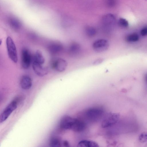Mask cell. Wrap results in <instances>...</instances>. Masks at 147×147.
Listing matches in <instances>:
<instances>
[{
    "instance_id": "cb8c5ba5",
    "label": "cell",
    "mask_w": 147,
    "mask_h": 147,
    "mask_svg": "<svg viewBox=\"0 0 147 147\" xmlns=\"http://www.w3.org/2000/svg\"><path fill=\"white\" fill-rule=\"evenodd\" d=\"M102 59H99L95 61L94 63L95 65L98 64H99L100 63L102 62Z\"/></svg>"
},
{
    "instance_id": "6da1fadb",
    "label": "cell",
    "mask_w": 147,
    "mask_h": 147,
    "mask_svg": "<svg viewBox=\"0 0 147 147\" xmlns=\"http://www.w3.org/2000/svg\"><path fill=\"white\" fill-rule=\"evenodd\" d=\"M104 110L100 107H94L89 109L85 113L86 117L89 121L93 122L97 121L102 117Z\"/></svg>"
},
{
    "instance_id": "d4e9b609",
    "label": "cell",
    "mask_w": 147,
    "mask_h": 147,
    "mask_svg": "<svg viewBox=\"0 0 147 147\" xmlns=\"http://www.w3.org/2000/svg\"><path fill=\"white\" fill-rule=\"evenodd\" d=\"M63 144L65 146H68L69 145L68 142L67 141H65L63 142Z\"/></svg>"
},
{
    "instance_id": "8fae6325",
    "label": "cell",
    "mask_w": 147,
    "mask_h": 147,
    "mask_svg": "<svg viewBox=\"0 0 147 147\" xmlns=\"http://www.w3.org/2000/svg\"><path fill=\"white\" fill-rule=\"evenodd\" d=\"M32 68L35 73L38 76H43L47 75L49 72V69L43 67L42 65L33 61Z\"/></svg>"
},
{
    "instance_id": "ac0fdd59",
    "label": "cell",
    "mask_w": 147,
    "mask_h": 147,
    "mask_svg": "<svg viewBox=\"0 0 147 147\" xmlns=\"http://www.w3.org/2000/svg\"><path fill=\"white\" fill-rule=\"evenodd\" d=\"M86 35L89 37H93L95 36L96 34V29L93 27L88 26L87 27L85 30Z\"/></svg>"
},
{
    "instance_id": "7a4b0ae2",
    "label": "cell",
    "mask_w": 147,
    "mask_h": 147,
    "mask_svg": "<svg viewBox=\"0 0 147 147\" xmlns=\"http://www.w3.org/2000/svg\"><path fill=\"white\" fill-rule=\"evenodd\" d=\"M6 45L8 56L13 62L18 61V55L15 45L12 38L8 36L6 40Z\"/></svg>"
},
{
    "instance_id": "3957f363",
    "label": "cell",
    "mask_w": 147,
    "mask_h": 147,
    "mask_svg": "<svg viewBox=\"0 0 147 147\" xmlns=\"http://www.w3.org/2000/svg\"><path fill=\"white\" fill-rule=\"evenodd\" d=\"M120 115L117 113H110L104 118L101 126L103 128L109 127L115 124L119 119Z\"/></svg>"
},
{
    "instance_id": "4fadbf2b",
    "label": "cell",
    "mask_w": 147,
    "mask_h": 147,
    "mask_svg": "<svg viewBox=\"0 0 147 147\" xmlns=\"http://www.w3.org/2000/svg\"><path fill=\"white\" fill-rule=\"evenodd\" d=\"M20 84L21 88L23 89H29L32 86V80L31 78L28 76H23L20 80Z\"/></svg>"
},
{
    "instance_id": "277c9868",
    "label": "cell",
    "mask_w": 147,
    "mask_h": 147,
    "mask_svg": "<svg viewBox=\"0 0 147 147\" xmlns=\"http://www.w3.org/2000/svg\"><path fill=\"white\" fill-rule=\"evenodd\" d=\"M109 43L108 40L104 39H99L93 43L92 47L96 52L100 53L107 51L109 48Z\"/></svg>"
},
{
    "instance_id": "2e32d148",
    "label": "cell",
    "mask_w": 147,
    "mask_h": 147,
    "mask_svg": "<svg viewBox=\"0 0 147 147\" xmlns=\"http://www.w3.org/2000/svg\"><path fill=\"white\" fill-rule=\"evenodd\" d=\"M80 147H96L98 146V144L95 142L83 140L80 141L78 144Z\"/></svg>"
},
{
    "instance_id": "8992f818",
    "label": "cell",
    "mask_w": 147,
    "mask_h": 147,
    "mask_svg": "<svg viewBox=\"0 0 147 147\" xmlns=\"http://www.w3.org/2000/svg\"><path fill=\"white\" fill-rule=\"evenodd\" d=\"M115 21L114 16L111 14L105 15L102 18V23L104 28L106 31L110 32Z\"/></svg>"
},
{
    "instance_id": "52a82bcc",
    "label": "cell",
    "mask_w": 147,
    "mask_h": 147,
    "mask_svg": "<svg viewBox=\"0 0 147 147\" xmlns=\"http://www.w3.org/2000/svg\"><path fill=\"white\" fill-rule=\"evenodd\" d=\"M76 119L67 115L64 116L60 121V128L64 130L71 129Z\"/></svg>"
},
{
    "instance_id": "ffe728a7",
    "label": "cell",
    "mask_w": 147,
    "mask_h": 147,
    "mask_svg": "<svg viewBox=\"0 0 147 147\" xmlns=\"http://www.w3.org/2000/svg\"><path fill=\"white\" fill-rule=\"evenodd\" d=\"M119 25L122 28H126L129 25L128 22L125 19L123 18H120L118 21Z\"/></svg>"
},
{
    "instance_id": "30bf717a",
    "label": "cell",
    "mask_w": 147,
    "mask_h": 147,
    "mask_svg": "<svg viewBox=\"0 0 147 147\" xmlns=\"http://www.w3.org/2000/svg\"><path fill=\"white\" fill-rule=\"evenodd\" d=\"M82 52L80 45L76 42H72L69 45L68 48V52L69 55L72 57H76L79 55Z\"/></svg>"
},
{
    "instance_id": "7402d4cb",
    "label": "cell",
    "mask_w": 147,
    "mask_h": 147,
    "mask_svg": "<svg viewBox=\"0 0 147 147\" xmlns=\"http://www.w3.org/2000/svg\"><path fill=\"white\" fill-rule=\"evenodd\" d=\"M11 25L12 27L15 29H19L20 26V23L16 20H13L12 21Z\"/></svg>"
},
{
    "instance_id": "5b68a950",
    "label": "cell",
    "mask_w": 147,
    "mask_h": 147,
    "mask_svg": "<svg viewBox=\"0 0 147 147\" xmlns=\"http://www.w3.org/2000/svg\"><path fill=\"white\" fill-rule=\"evenodd\" d=\"M17 100H15L11 102L4 109L0 116L1 123L5 121L11 113L17 108Z\"/></svg>"
},
{
    "instance_id": "d6986e66",
    "label": "cell",
    "mask_w": 147,
    "mask_h": 147,
    "mask_svg": "<svg viewBox=\"0 0 147 147\" xmlns=\"http://www.w3.org/2000/svg\"><path fill=\"white\" fill-rule=\"evenodd\" d=\"M49 145L52 147H58L61 146V142L60 140L56 137L51 138L50 140Z\"/></svg>"
},
{
    "instance_id": "603a6c76",
    "label": "cell",
    "mask_w": 147,
    "mask_h": 147,
    "mask_svg": "<svg viewBox=\"0 0 147 147\" xmlns=\"http://www.w3.org/2000/svg\"><path fill=\"white\" fill-rule=\"evenodd\" d=\"M141 35L142 36H147V26L143 28L140 31Z\"/></svg>"
},
{
    "instance_id": "44dd1931",
    "label": "cell",
    "mask_w": 147,
    "mask_h": 147,
    "mask_svg": "<svg viewBox=\"0 0 147 147\" xmlns=\"http://www.w3.org/2000/svg\"><path fill=\"white\" fill-rule=\"evenodd\" d=\"M116 0H106L107 5L110 7L114 6L116 4Z\"/></svg>"
},
{
    "instance_id": "7c38bea8",
    "label": "cell",
    "mask_w": 147,
    "mask_h": 147,
    "mask_svg": "<svg viewBox=\"0 0 147 147\" xmlns=\"http://www.w3.org/2000/svg\"><path fill=\"white\" fill-rule=\"evenodd\" d=\"M48 49L50 53L55 55L61 52L63 49V46L60 42H54L48 45Z\"/></svg>"
},
{
    "instance_id": "ba28073f",
    "label": "cell",
    "mask_w": 147,
    "mask_h": 147,
    "mask_svg": "<svg viewBox=\"0 0 147 147\" xmlns=\"http://www.w3.org/2000/svg\"><path fill=\"white\" fill-rule=\"evenodd\" d=\"M32 57L30 52L26 49H23L21 53V64L22 67L25 69L30 66Z\"/></svg>"
},
{
    "instance_id": "9a60e30c",
    "label": "cell",
    "mask_w": 147,
    "mask_h": 147,
    "mask_svg": "<svg viewBox=\"0 0 147 147\" xmlns=\"http://www.w3.org/2000/svg\"><path fill=\"white\" fill-rule=\"evenodd\" d=\"M33 61L41 65L45 63V58L40 51L37 50L36 51L33 57Z\"/></svg>"
},
{
    "instance_id": "484cf974",
    "label": "cell",
    "mask_w": 147,
    "mask_h": 147,
    "mask_svg": "<svg viewBox=\"0 0 147 147\" xmlns=\"http://www.w3.org/2000/svg\"><path fill=\"white\" fill-rule=\"evenodd\" d=\"M145 79L146 82L147 83V74L146 75L145 77Z\"/></svg>"
},
{
    "instance_id": "e0dca14e",
    "label": "cell",
    "mask_w": 147,
    "mask_h": 147,
    "mask_svg": "<svg viewBox=\"0 0 147 147\" xmlns=\"http://www.w3.org/2000/svg\"><path fill=\"white\" fill-rule=\"evenodd\" d=\"M139 39L138 35L136 33H133L128 34L125 37L126 40L129 42H135Z\"/></svg>"
},
{
    "instance_id": "5bb4252c",
    "label": "cell",
    "mask_w": 147,
    "mask_h": 147,
    "mask_svg": "<svg viewBox=\"0 0 147 147\" xmlns=\"http://www.w3.org/2000/svg\"><path fill=\"white\" fill-rule=\"evenodd\" d=\"M86 127V125L84 122L76 119L71 129L75 132H80L84 130Z\"/></svg>"
},
{
    "instance_id": "9c48e42d",
    "label": "cell",
    "mask_w": 147,
    "mask_h": 147,
    "mask_svg": "<svg viewBox=\"0 0 147 147\" xmlns=\"http://www.w3.org/2000/svg\"><path fill=\"white\" fill-rule=\"evenodd\" d=\"M67 65L66 61L63 59L61 58L54 60L51 63L52 68L59 72H62L65 71Z\"/></svg>"
}]
</instances>
